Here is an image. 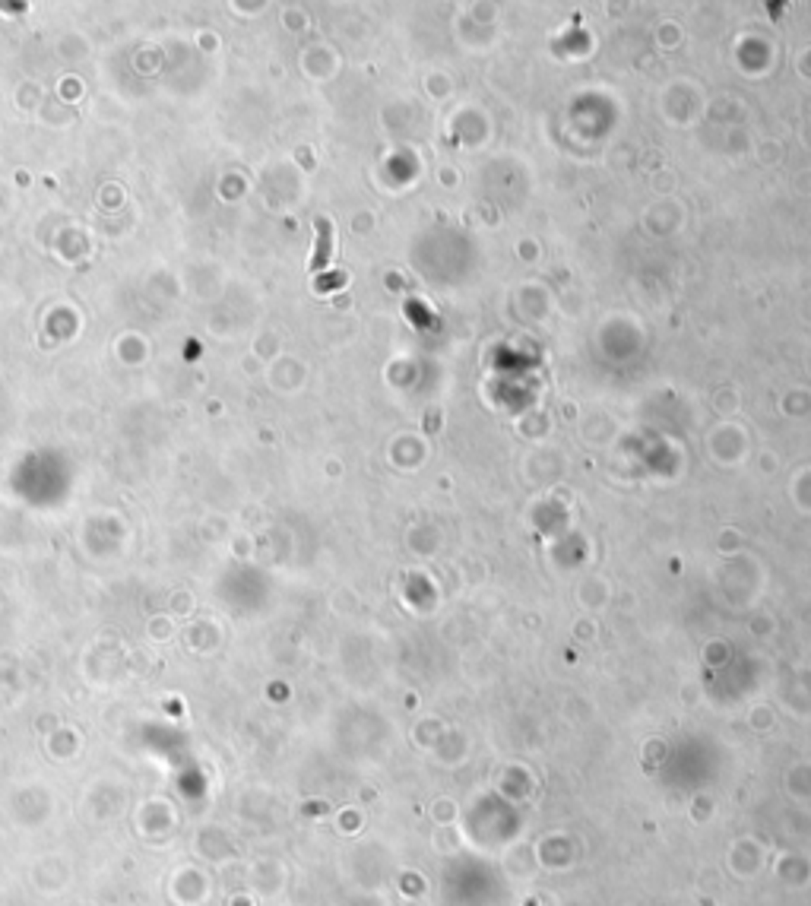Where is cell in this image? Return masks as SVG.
<instances>
[{"instance_id": "1", "label": "cell", "mask_w": 811, "mask_h": 906, "mask_svg": "<svg viewBox=\"0 0 811 906\" xmlns=\"http://www.w3.org/2000/svg\"><path fill=\"white\" fill-rule=\"evenodd\" d=\"M317 229H320V241H317V254H314V260H311L314 273H317V269H324L326 267V257H330V222H326V219H320Z\"/></svg>"}]
</instances>
